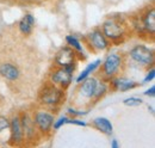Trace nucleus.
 Listing matches in <instances>:
<instances>
[{
	"label": "nucleus",
	"mask_w": 155,
	"mask_h": 148,
	"mask_svg": "<svg viewBox=\"0 0 155 148\" xmlns=\"http://www.w3.org/2000/svg\"><path fill=\"white\" fill-rule=\"evenodd\" d=\"M101 31L112 44H120L125 41L129 34V25L127 20L120 16H111L104 20Z\"/></svg>",
	"instance_id": "nucleus-1"
},
{
	"label": "nucleus",
	"mask_w": 155,
	"mask_h": 148,
	"mask_svg": "<svg viewBox=\"0 0 155 148\" xmlns=\"http://www.w3.org/2000/svg\"><path fill=\"white\" fill-rule=\"evenodd\" d=\"M37 100L42 108L50 111L56 110L64 100V90L50 81H47L39 89Z\"/></svg>",
	"instance_id": "nucleus-2"
},
{
	"label": "nucleus",
	"mask_w": 155,
	"mask_h": 148,
	"mask_svg": "<svg viewBox=\"0 0 155 148\" xmlns=\"http://www.w3.org/2000/svg\"><path fill=\"white\" fill-rule=\"evenodd\" d=\"M131 26L136 30L138 36L147 35V39H149V36L154 38L155 35V8L154 6H148L144 8L140 16H137L133 19Z\"/></svg>",
	"instance_id": "nucleus-3"
},
{
	"label": "nucleus",
	"mask_w": 155,
	"mask_h": 148,
	"mask_svg": "<svg viewBox=\"0 0 155 148\" xmlns=\"http://www.w3.org/2000/svg\"><path fill=\"white\" fill-rule=\"evenodd\" d=\"M124 57L118 53H110L101 61L100 68V78L109 81L111 78L119 75L123 66H124Z\"/></svg>",
	"instance_id": "nucleus-4"
},
{
	"label": "nucleus",
	"mask_w": 155,
	"mask_h": 148,
	"mask_svg": "<svg viewBox=\"0 0 155 148\" xmlns=\"http://www.w3.org/2000/svg\"><path fill=\"white\" fill-rule=\"evenodd\" d=\"M31 115H32L35 127L41 136L49 135L53 131V124L55 121L54 112H51L45 108H41V109L35 110Z\"/></svg>",
	"instance_id": "nucleus-5"
},
{
	"label": "nucleus",
	"mask_w": 155,
	"mask_h": 148,
	"mask_svg": "<svg viewBox=\"0 0 155 148\" xmlns=\"http://www.w3.org/2000/svg\"><path fill=\"white\" fill-rule=\"evenodd\" d=\"M129 57L141 67L149 68L153 67L155 62L154 50L144 44H136L129 50Z\"/></svg>",
	"instance_id": "nucleus-6"
},
{
	"label": "nucleus",
	"mask_w": 155,
	"mask_h": 148,
	"mask_svg": "<svg viewBox=\"0 0 155 148\" xmlns=\"http://www.w3.org/2000/svg\"><path fill=\"white\" fill-rule=\"evenodd\" d=\"M78 53L69 45H64L58 49L54 57V65L56 67H64L69 72L74 73L78 63Z\"/></svg>",
	"instance_id": "nucleus-7"
},
{
	"label": "nucleus",
	"mask_w": 155,
	"mask_h": 148,
	"mask_svg": "<svg viewBox=\"0 0 155 148\" xmlns=\"http://www.w3.org/2000/svg\"><path fill=\"white\" fill-rule=\"evenodd\" d=\"M49 81L58 87L66 90L73 82V73L64 67H55L49 73Z\"/></svg>",
	"instance_id": "nucleus-8"
},
{
	"label": "nucleus",
	"mask_w": 155,
	"mask_h": 148,
	"mask_svg": "<svg viewBox=\"0 0 155 148\" xmlns=\"http://www.w3.org/2000/svg\"><path fill=\"white\" fill-rule=\"evenodd\" d=\"M10 145L11 146H24L25 143V137H24V130L21 126L19 113L15 115L10 119Z\"/></svg>",
	"instance_id": "nucleus-9"
},
{
	"label": "nucleus",
	"mask_w": 155,
	"mask_h": 148,
	"mask_svg": "<svg viewBox=\"0 0 155 148\" xmlns=\"http://www.w3.org/2000/svg\"><path fill=\"white\" fill-rule=\"evenodd\" d=\"M20 121H21V126H23V130H24V137H25V141L30 142V141H35V137H38L39 134L36 127H35V123H34V119H32V115L29 112V111H23L19 113Z\"/></svg>",
	"instance_id": "nucleus-10"
},
{
	"label": "nucleus",
	"mask_w": 155,
	"mask_h": 148,
	"mask_svg": "<svg viewBox=\"0 0 155 148\" xmlns=\"http://www.w3.org/2000/svg\"><path fill=\"white\" fill-rule=\"evenodd\" d=\"M87 38H88V42L92 45V48L94 50H97V52H105L111 45L110 41L106 38V36L104 35V32L101 31V29H99V28L93 29L87 35Z\"/></svg>",
	"instance_id": "nucleus-11"
},
{
	"label": "nucleus",
	"mask_w": 155,
	"mask_h": 148,
	"mask_svg": "<svg viewBox=\"0 0 155 148\" xmlns=\"http://www.w3.org/2000/svg\"><path fill=\"white\" fill-rule=\"evenodd\" d=\"M137 86H138V82L125 76L116 75L109 80V87L115 92H127V91L134 90Z\"/></svg>",
	"instance_id": "nucleus-12"
},
{
	"label": "nucleus",
	"mask_w": 155,
	"mask_h": 148,
	"mask_svg": "<svg viewBox=\"0 0 155 148\" xmlns=\"http://www.w3.org/2000/svg\"><path fill=\"white\" fill-rule=\"evenodd\" d=\"M98 81L99 79L96 76H88L86 78L85 80H82L79 85V94L86 99H92L93 100V97L96 94L97 91V86H98Z\"/></svg>",
	"instance_id": "nucleus-13"
},
{
	"label": "nucleus",
	"mask_w": 155,
	"mask_h": 148,
	"mask_svg": "<svg viewBox=\"0 0 155 148\" xmlns=\"http://www.w3.org/2000/svg\"><path fill=\"white\" fill-rule=\"evenodd\" d=\"M0 76L8 81H17L20 78V69L11 62H2L0 63Z\"/></svg>",
	"instance_id": "nucleus-14"
},
{
	"label": "nucleus",
	"mask_w": 155,
	"mask_h": 148,
	"mask_svg": "<svg viewBox=\"0 0 155 148\" xmlns=\"http://www.w3.org/2000/svg\"><path fill=\"white\" fill-rule=\"evenodd\" d=\"M34 26H35V17L31 13H26L18 22V30L24 36H30L32 34Z\"/></svg>",
	"instance_id": "nucleus-15"
},
{
	"label": "nucleus",
	"mask_w": 155,
	"mask_h": 148,
	"mask_svg": "<svg viewBox=\"0 0 155 148\" xmlns=\"http://www.w3.org/2000/svg\"><path fill=\"white\" fill-rule=\"evenodd\" d=\"M92 124L96 129L105 135H111L114 133V126H112L111 121L106 117H96L92 121Z\"/></svg>",
	"instance_id": "nucleus-16"
},
{
	"label": "nucleus",
	"mask_w": 155,
	"mask_h": 148,
	"mask_svg": "<svg viewBox=\"0 0 155 148\" xmlns=\"http://www.w3.org/2000/svg\"><path fill=\"white\" fill-rule=\"evenodd\" d=\"M100 63H101V59H97V60L90 62V63H88V65H87V66H86V67H85V68L79 73V75L77 76V79H75L77 84H80L82 80H85L86 78H88L90 75H92V74L94 73L98 68H99Z\"/></svg>",
	"instance_id": "nucleus-17"
},
{
	"label": "nucleus",
	"mask_w": 155,
	"mask_h": 148,
	"mask_svg": "<svg viewBox=\"0 0 155 148\" xmlns=\"http://www.w3.org/2000/svg\"><path fill=\"white\" fill-rule=\"evenodd\" d=\"M110 90V87H109V81H106V80H104V79H99V81H98V86H97V91H96V94H94V97H93V100H99V99H101L106 93L107 91Z\"/></svg>",
	"instance_id": "nucleus-18"
},
{
	"label": "nucleus",
	"mask_w": 155,
	"mask_h": 148,
	"mask_svg": "<svg viewBox=\"0 0 155 148\" xmlns=\"http://www.w3.org/2000/svg\"><path fill=\"white\" fill-rule=\"evenodd\" d=\"M64 39H66L67 45H69L71 48H73L78 53V55L81 54V53H84V47H82L81 42L79 41V38L77 36H74V35H67Z\"/></svg>",
	"instance_id": "nucleus-19"
},
{
	"label": "nucleus",
	"mask_w": 155,
	"mask_h": 148,
	"mask_svg": "<svg viewBox=\"0 0 155 148\" xmlns=\"http://www.w3.org/2000/svg\"><path fill=\"white\" fill-rule=\"evenodd\" d=\"M123 104L127 106H140L143 104V100L138 97H129L123 100Z\"/></svg>",
	"instance_id": "nucleus-20"
},
{
	"label": "nucleus",
	"mask_w": 155,
	"mask_h": 148,
	"mask_svg": "<svg viewBox=\"0 0 155 148\" xmlns=\"http://www.w3.org/2000/svg\"><path fill=\"white\" fill-rule=\"evenodd\" d=\"M68 119H69L68 116H61L58 119H55L54 124H53V130H58L61 129L64 124H68Z\"/></svg>",
	"instance_id": "nucleus-21"
},
{
	"label": "nucleus",
	"mask_w": 155,
	"mask_h": 148,
	"mask_svg": "<svg viewBox=\"0 0 155 148\" xmlns=\"http://www.w3.org/2000/svg\"><path fill=\"white\" fill-rule=\"evenodd\" d=\"M10 128V119L6 116L0 115V134Z\"/></svg>",
	"instance_id": "nucleus-22"
},
{
	"label": "nucleus",
	"mask_w": 155,
	"mask_h": 148,
	"mask_svg": "<svg viewBox=\"0 0 155 148\" xmlns=\"http://www.w3.org/2000/svg\"><path fill=\"white\" fill-rule=\"evenodd\" d=\"M154 78H155V69H154V66H153V67H149L148 68V72H147L144 79H143V84L149 82V81H153Z\"/></svg>",
	"instance_id": "nucleus-23"
},
{
	"label": "nucleus",
	"mask_w": 155,
	"mask_h": 148,
	"mask_svg": "<svg viewBox=\"0 0 155 148\" xmlns=\"http://www.w3.org/2000/svg\"><path fill=\"white\" fill-rule=\"evenodd\" d=\"M68 124H74V126H79V127H87V122L86 121H81L79 118H69L68 119Z\"/></svg>",
	"instance_id": "nucleus-24"
},
{
	"label": "nucleus",
	"mask_w": 155,
	"mask_h": 148,
	"mask_svg": "<svg viewBox=\"0 0 155 148\" xmlns=\"http://www.w3.org/2000/svg\"><path fill=\"white\" fill-rule=\"evenodd\" d=\"M67 113L68 115H72V116H85L88 113V111H79L75 109H72V108H68L67 109Z\"/></svg>",
	"instance_id": "nucleus-25"
},
{
	"label": "nucleus",
	"mask_w": 155,
	"mask_h": 148,
	"mask_svg": "<svg viewBox=\"0 0 155 148\" xmlns=\"http://www.w3.org/2000/svg\"><path fill=\"white\" fill-rule=\"evenodd\" d=\"M144 96H147V97H154L155 96V86H150L148 90H146V92H143Z\"/></svg>",
	"instance_id": "nucleus-26"
},
{
	"label": "nucleus",
	"mask_w": 155,
	"mask_h": 148,
	"mask_svg": "<svg viewBox=\"0 0 155 148\" xmlns=\"http://www.w3.org/2000/svg\"><path fill=\"white\" fill-rule=\"evenodd\" d=\"M118 147H119L118 141H117L116 139H112V140H111V148H118Z\"/></svg>",
	"instance_id": "nucleus-27"
},
{
	"label": "nucleus",
	"mask_w": 155,
	"mask_h": 148,
	"mask_svg": "<svg viewBox=\"0 0 155 148\" xmlns=\"http://www.w3.org/2000/svg\"><path fill=\"white\" fill-rule=\"evenodd\" d=\"M148 110H150L152 113H154V109H153V106H148Z\"/></svg>",
	"instance_id": "nucleus-28"
},
{
	"label": "nucleus",
	"mask_w": 155,
	"mask_h": 148,
	"mask_svg": "<svg viewBox=\"0 0 155 148\" xmlns=\"http://www.w3.org/2000/svg\"><path fill=\"white\" fill-rule=\"evenodd\" d=\"M17 1H19V2H29V1H31V0H17Z\"/></svg>",
	"instance_id": "nucleus-29"
},
{
	"label": "nucleus",
	"mask_w": 155,
	"mask_h": 148,
	"mask_svg": "<svg viewBox=\"0 0 155 148\" xmlns=\"http://www.w3.org/2000/svg\"><path fill=\"white\" fill-rule=\"evenodd\" d=\"M31 1H35V2H39V1H42V0H31Z\"/></svg>",
	"instance_id": "nucleus-30"
}]
</instances>
